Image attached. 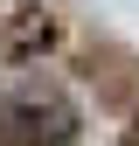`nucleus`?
Masks as SVG:
<instances>
[{"instance_id": "1", "label": "nucleus", "mask_w": 139, "mask_h": 146, "mask_svg": "<svg viewBox=\"0 0 139 146\" xmlns=\"http://www.w3.org/2000/svg\"><path fill=\"white\" fill-rule=\"evenodd\" d=\"M77 139V104L56 84H21L0 104V146H70Z\"/></svg>"}]
</instances>
